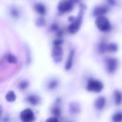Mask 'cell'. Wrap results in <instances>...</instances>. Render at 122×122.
Masks as SVG:
<instances>
[{
  "label": "cell",
  "instance_id": "1",
  "mask_svg": "<svg viewBox=\"0 0 122 122\" xmlns=\"http://www.w3.org/2000/svg\"><path fill=\"white\" fill-rule=\"evenodd\" d=\"M103 89H104V85L102 84V82L100 81V80H95V79L89 80L86 85L87 90L91 92H95V93L101 92L103 90Z\"/></svg>",
  "mask_w": 122,
  "mask_h": 122
},
{
  "label": "cell",
  "instance_id": "2",
  "mask_svg": "<svg viewBox=\"0 0 122 122\" xmlns=\"http://www.w3.org/2000/svg\"><path fill=\"white\" fill-rule=\"evenodd\" d=\"M95 25L99 29V30L102 31V32H106L110 29V21L105 16L97 17L96 20H95Z\"/></svg>",
  "mask_w": 122,
  "mask_h": 122
},
{
  "label": "cell",
  "instance_id": "3",
  "mask_svg": "<svg viewBox=\"0 0 122 122\" xmlns=\"http://www.w3.org/2000/svg\"><path fill=\"white\" fill-rule=\"evenodd\" d=\"M74 3L71 0H60L58 4V10L61 13H68L72 10Z\"/></svg>",
  "mask_w": 122,
  "mask_h": 122
},
{
  "label": "cell",
  "instance_id": "4",
  "mask_svg": "<svg viewBox=\"0 0 122 122\" xmlns=\"http://www.w3.org/2000/svg\"><path fill=\"white\" fill-rule=\"evenodd\" d=\"M82 17H83V12H80L79 16L73 21L71 22L70 25L68 28V31L70 34H75L79 31L80 27L81 25V21H82Z\"/></svg>",
  "mask_w": 122,
  "mask_h": 122
},
{
  "label": "cell",
  "instance_id": "5",
  "mask_svg": "<svg viewBox=\"0 0 122 122\" xmlns=\"http://www.w3.org/2000/svg\"><path fill=\"white\" fill-rule=\"evenodd\" d=\"M105 67L108 73L113 74L118 67V60L115 58H109L105 61Z\"/></svg>",
  "mask_w": 122,
  "mask_h": 122
},
{
  "label": "cell",
  "instance_id": "6",
  "mask_svg": "<svg viewBox=\"0 0 122 122\" xmlns=\"http://www.w3.org/2000/svg\"><path fill=\"white\" fill-rule=\"evenodd\" d=\"M52 58L55 63H59L63 58V49L61 45H54L52 50Z\"/></svg>",
  "mask_w": 122,
  "mask_h": 122
},
{
  "label": "cell",
  "instance_id": "7",
  "mask_svg": "<svg viewBox=\"0 0 122 122\" xmlns=\"http://www.w3.org/2000/svg\"><path fill=\"white\" fill-rule=\"evenodd\" d=\"M20 119L24 122H30L34 120V113L31 109H25L20 113Z\"/></svg>",
  "mask_w": 122,
  "mask_h": 122
},
{
  "label": "cell",
  "instance_id": "8",
  "mask_svg": "<svg viewBox=\"0 0 122 122\" xmlns=\"http://www.w3.org/2000/svg\"><path fill=\"white\" fill-rule=\"evenodd\" d=\"M108 12V8L105 6H99L96 7L93 11V14L95 17H100V16H104Z\"/></svg>",
  "mask_w": 122,
  "mask_h": 122
},
{
  "label": "cell",
  "instance_id": "9",
  "mask_svg": "<svg viewBox=\"0 0 122 122\" xmlns=\"http://www.w3.org/2000/svg\"><path fill=\"white\" fill-rule=\"evenodd\" d=\"M105 102H106V100H105V97L103 96L98 97L95 101V107L99 110H103V108L105 105Z\"/></svg>",
  "mask_w": 122,
  "mask_h": 122
},
{
  "label": "cell",
  "instance_id": "10",
  "mask_svg": "<svg viewBox=\"0 0 122 122\" xmlns=\"http://www.w3.org/2000/svg\"><path fill=\"white\" fill-rule=\"evenodd\" d=\"M74 54H75V51L71 50L69 54V57L66 60V63L65 65V70H70V69L73 66V62H74Z\"/></svg>",
  "mask_w": 122,
  "mask_h": 122
},
{
  "label": "cell",
  "instance_id": "11",
  "mask_svg": "<svg viewBox=\"0 0 122 122\" xmlns=\"http://www.w3.org/2000/svg\"><path fill=\"white\" fill-rule=\"evenodd\" d=\"M114 100L115 105H120L122 104V93L119 90H115L114 93Z\"/></svg>",
  "mask_w": 122,
  "mask_h": 122
},
{
  "label": "cell",
  "instance_id": "12",
  "mask_svg": "<svg viewBox=\"0 0 122 122\" xmlns=\"http://www.w3.org/2000/svg\"><path fill=\"white\" fill-rule=\"evenodd\" d=\"M35 10L37 11V13L40 15H44L46 14V8L45 6L44 5L41 3H39V4H35Z\"/></svg>",
  "mask_w": 122,
  "mask_h": 122
},
{
  "label": "cell",
  "instance_id": "13",
  "mask_svg": "<svg viewBox=\"0 0 122 122\" xmlns=\"http://www.w3.org/2000/svg\"><path fill=\"white\" fill-rule=\"evenodd\" d=\"M27 100H28V101L31 104V105H38L39 102V98L37 96V95H29V96L27 98Z\"/></svg>",
  "mask_w": 122,
  "mask_h": 122
},
{
  "label": "cell",
  "instance_id": "14",
  "mask_svg": "<svg viewBox=\"0 0 122 122\" xmlns=\"http://www.w3.org/2000/svg\"><path fill=\"white\" fill-rule=\"evenodd\" d=\"M5 98L9 102H14L16 100V95L14 91H9L6 95Z\"/></svg>",
  "mask_w": 122,
  "mask_h": 122
},
{
  "label": "cell",
  "instance_id": "15",
  "mask_svg": "<svg viewBox=\"0 0 122 122\" xmlns=\"http://www.w3.org/2000/svg\"><path fill=\"white\" fill-rule=\"evenodd\" d=\"M70 111H71V113H79L80 110V107L79 106V105L77 103H71L70 105Z\"/></svg>",
  "mask_w": 122,
  "mask_h": 122
},
{
  "label": "cell",
  "instance_id": "16",
  "mask_svg": "<svg viewBox=\"0 0 122 122\" xmlns=\"http://www.w3.org/2000/svg\"><path fill=\"white\" fill-rule=\"evenodd\" d=\"M6 60L10 64H16L18 62L17 58L11 54H8L7 55H6Z\"/></svg>",
  "mask_w": 122,
  "mask_h": 122
},
{
  "label": "cell",
  "instance_id": "17",
  "mask_svg": "<svg viewBox=\"0 0 122 122\" xmlns=\"http://www.w3.org/2000/svg\"><path fill=\"white\" fill-rule=\"evenodd\" d=\"M107 51H109V52H115V51H117V49H118V47H117V45L115 44H107Z\"/></svg>",
  "mask_w": 122,
  "mask_h": 122
},
{
  "label": "cell",
  "instance_id": "18",
  "mask_svg": "<svg viewBox=\"0 0 122 122\" xmlns=\"http://www.w3.org/2000/svg\"><path fill=\"white\" fill-rule=\"evenodd\" d=\"M112 120L115 122L122 121V113H120V112L115 113V115H113V117H112Z\"/></svg>",
  "mask_w": 122,
  "mask_h": 122
},
{
  "label": "cell",
  "instance_id": "19",
  "mask_svg": "<svg viewBox=\"0 0 122 122\" xmlns=\"http://www.w3.org/2000/svg\"><path fill=\"white\" fill-rule=\"evenodd\" d=\"M28 86H29V82L28 81H21L19 85V88L23 90H25Z\"/></svg>",
  "mask_w": 122,
  "mask_h": 122
},
{
  "label": "cell",
  "instance_id": "20",
  "mask_svg": "<svg viewBox=\"0 0 122 122\" xmlns=\"http://www.w3.org/2000/svg\"><path fill=\"white\" fill-rule=\"evenodd\" d=\"M57 86H58V82L56 81V80H53V81H51L49 85V88L50 89V90H54Z\"/></svg>",
  "mask_w": 122,
  "mask_h": 122
},
{
  "label": "cell",
  "instance_id": "21",
  "mask_svg": "<svg viewBox=\"0 0 122 122\" xmlns=\"http://www.w3.org/2000/svg\"><path fill=\"white\" fill-rule=\"evenodd\" d=\"M52 112L55 116H59V115L61 114L60 110H59V108H58V107H54V108H53Z\"/></svg>",
  "mask_w": 122,
  "mask_h": 122
},
{
  "label": "cell",
  "instance_id": "22",
  "mask_svg": "<svg viewBox=\"0 0 122 122\" xmlns=\"http://www.w3.org/2000/svg\"><path fill=\"white\" fill-rule=\"evenodd\" d=\"M11 14H12L14 17H18V16H19V11H18L15 8H13L12 10H11Z\"/></svg>",
  "mask_w": 122,
  "mask_h": 122
},
{
  "label": "cell",
  "instance_id": "23",
  "mask_svg": "<svg viewBox=\"0 0 122 122\" xmlns=\"http://www.w3.org/2000/svg\"><path fill=\"white\" fill-rule=\"evenodd\" d=\"M62 43H63V41L61 39H57V40L54 41V45H61Z\"/></svg>",
  "mask_w": 122,
  "mask_h": 122
},
{
  "label": "cell",
  "instance_id": "24",
  "mask_svg": "<svg viewBox=\"0 0 122 122\" xmlns=\"http://www.w3.org/2000/svg\"><path fill=\"white\" fill-rule=\"evenodd\" d=\"M51 29H52V30H54V31H55V30H58V29H59V27H58L57 24H53V25H52V27H51Z\"/></svg>",
  "mask_w": 122,
  "mask_h": 122
},
{
  "label": "cell",
  "instance_id": "25",
  "mask_svg": "<svg viewBox=\"0 0 122 122\" xmlns=\"http://www.w3.org/2000/svg\"><path fill=\"white\" fill-rule=\"evenodd\" d=\"M48 121H58V119L55 118V117H52V118L48 119Z\"/></svg>",
  "mask_w": 122,
  "mask_h": 122
},
{
  "label": "cell",
  "instance_id": "26",
  "mask_svg": "<svg viewBox=\"0 0 122 122\" xmlns=\"http://www.w3.org/2000/svg\"><path fill=\"white\" fill-rule=\"evenodd\" d=\"M109 3H110V4H112V5H114V4H115V0H108Z\"/></svg>",
  "mask_w": 122,
  "mask_h": 122
},
{
  "label": "cell",
  "instance_id": "27",
  "mask_svg": "<svg viewBox=\"0 0 122 122\" xmlns=\"http://www.w3.org/2000/svg\"><path fill=\"white\" fill-rule=\"evenodd\" d=\"M72 2L74 3V4H76L77 2H79V1H80V0H71Z\"/></svg>",
  "mask_w": 122,
  "mask_h": 122
}]
</instances>
